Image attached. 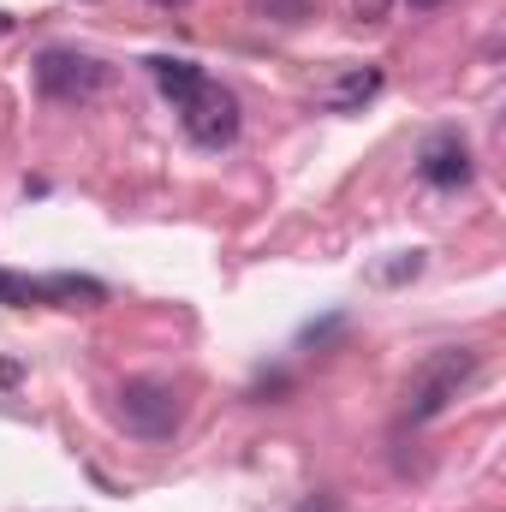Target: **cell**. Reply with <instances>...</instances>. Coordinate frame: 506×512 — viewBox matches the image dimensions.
<instances>
[{"mask_svg": "<svg viewBox=\"0 0 506 512\" xmlns=\"http://www.w3.org/2000/svg\"><path fill=\"white\" fill-rule=\"evenodd\" d=\"M477 376V352L471 346H447V352H429L423 364H417V376L405 387V417L411 423H429V417H441L453 399H459V387Z\"/></svg>", "mask_w": 506, "mask_h": 512, "instance_id": "1", "label": "cell"}, {"mask_svg": "<svg viewBox=\"0 0 506 512\" xmlns=\"http://www.w3.org/2000/svg\"><path fill=\"white\" fill-rule=\"evenodd\" d=\"M108 84V66L90 60V54H72V48H48L36 60V90L48 102H90L96 90Z\"/></svg>", "mask_w": 506, "mask_h": 512, "instance_id": "2", "label": "cell"}, {"mask_svg": "<svg viewBox=\"0 0 506 512\" xmlns=\"http://www.w3.org/2000/svg\"><path fill=\"white\" fill-rule=\"evenodd\" d=\"M179 126H185L191 143L221 149V143H233V137H239V96H233V90H221V84H203V90L179 108Z\"/></svg>", "mask_w": 506, "mask_h": 512, "instance_id": "3", "label": "cell"}, {"mask_svg": "<svg viewBox=\"0 0 506 512\" xmlns=\"http://www.w3.org/2000/svg\"><path fill=\"white\" fill-rule=\"evenodd\" d=\"M120 417H126L131 435H143V441H167V435L179 429L173 387L167 382H126V393H120Z\"/></svg>", "mask_w": 506, "mask_h": 512, "instance_id": "4", "label": "cell"}, {"mask_svg": "<svg viewBox=\"0 0 506 512\" xmlns=\"http://www.w3.org/2000/svg\"><path fill=\"white\" fill-rule=\"evenodd\" d=\"M149 78H155V90L173 102V108H185L209 78H203V66H191V60H173V54H161V60H149Z\"/></svg>", "mask_w": 506, "mask_h": 512, "instance_id": "5", "label": "cell"}, {"mask_svg": "<svg viewBox=\"0 0 506 512\" xmlns=\"http://www.w3.org/2000/svg\"><path fill=\"white\" fill-rule=\"evenodd\" d=\"M417 173H423L429 185L453 191V185H465V179H471V155H465V143H453V137H447V143H429V149H423V167H417Z\"/></svg>", "mask_w": 506, "mask_h": 512, "instance_id": "6", "label": "cell"}, {"mask_svg": "<svg viewBox=\"0 0 506 512\" xmlns=\"http://www.w3.org/2000/svg\"><path fill=\"white\" fill-rule=\"evenodd\" d=\"M376 90H381V72H376V66H358V72H346V78L328 90V108H334V114H346V108L370 102Z\"/></svg>", "mask_w": 506, "mask_h": 512, "instance_id": "7", "label": "cell"}, {"mask_svg": "<svg viewBox=\"0 0 506 512\" xmlns=\"http://www.w3.org/2000/svg\"><path fill=\"white\" fill-rule=\"evenodd\" d=\"M48 286L42 280H18V274H0V304H42Z\"/></svg>", "mask_w": 506, "mask_h": 512, "instance_id": "8", "label": "cell"}, {"mask_svg": "<svg viewBox=\"0 0 506 512\" xmlns=\"http://www.w3.org/2000/svg\"><path fill=\"white\" fill-rule=\"evenodd\" d=\"M387 12V0H352V18H381Z\"/></svg>", "mask_w": 506, "mask_h": 512, "instance_id": "9", "label": "cell"}, {"mask_svg": "<svg viewBox=\"0 0 506 512\" xmlns=\"http://www.w3.org/2000/svg\"><path fill=\"white\" fill-rule=\"evenodd\" d=\"M405 6H411V12H429V6H441V0H405Z\"/></svg>", "mask_w": 506, "mask_h": 512, "instance_id": "10", "label": "cell"}, {"mask_svg": "<svg viewBox=\"0 0 506 512\" xmlns=\"http://www.w3.org/2000/svg\"><path fill=\"white\" fill-rule=\"evenodd\" d=\"M6 30H12V18H6V12H0V36H6Z\"/></svg>", "mask_w": 506, "mask_h": 512, "instance_id": "11", "label": "cell"}, {"mask_svg": "<svg viewBox=\"0 0 506 512\" xmlns=\"http://www.w3.org/2000/svg\"><path fill=\"white\" fill-rule=\"evenodd\" d=\"M149 6H185V0H149Z\"/></svg>", "mask_w": 506, "mask_h": 512, "instance_id": "12", "label": "cell"}]
</instances>
